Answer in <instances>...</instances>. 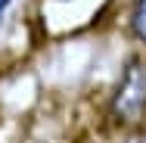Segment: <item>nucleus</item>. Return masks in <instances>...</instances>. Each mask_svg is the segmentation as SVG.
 I'll use <instances>...</instances> for the list:
<instances>
[{"label":"nucleus","instance_id":"obj_1","mask_svg":"<svg viewBox=\"0 0 146 143\" xmlns=\"http://www.w3.org/2000/svg\"><path fill=\"white\" fill-rule=\"evenodd\" d=\"M112 115L118 124H137L146 115V69L140 59H131V65L121 75V84L112 100Z\"/></svg>","mask_w":146,"mask_h":143},{"label":"nucleus","instance_id":"obj_2","mask_svg":"<svg viewBox=\"0 0 146 143\" xmlns=\"http://www.w3.org/2000/svg\"><path fill=\"white\" fill-rule=\"evenodd\" d=\"M131 31L146 44V0L134 3V13H131Z\"/></svg>","mask_w":146,"mask_h":143},{"label":"nucleus","instance_id":"obj_3","mask_svg":"<svg viewBox=\"0 0 146 143\" xmlns=\"http://www.w3.org/2000/svg\"><path fill=\"white\" fill-rule=\"evenodd\" d=\"M9 3H13V0H0V16H3V9H6Z\"/></svg>","mask_w":146,"mask_h":143}]
</instances>
